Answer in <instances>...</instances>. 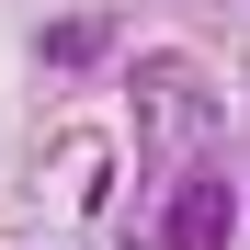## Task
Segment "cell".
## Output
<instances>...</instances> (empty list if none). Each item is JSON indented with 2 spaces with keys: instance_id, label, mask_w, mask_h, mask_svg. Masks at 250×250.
<instances>
[{
  "instance_id": "1",
  "label": "cell",
  "mask_w": 250,
  "mask_h": 250,
  "mask_svg": "<svg viewBox=\"0 0 250 250\" xmlns=\"http://www.w3.org/2000/svg\"><path fill=\"white\" fill-rule=\"evenodd\" d=\"M228 228H239L228 171H193V182L171 193V216H159V250H228Z\"/></svg>"
}]
</instances>
